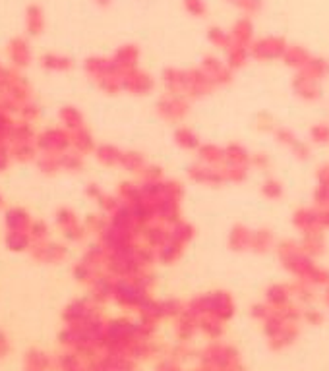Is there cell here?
Segmentation results:
<instances>
[{"instance_id": "7", "label": "cell", "mask_w": 329, "mask_h": 371, "mask_svg": "<svg viewBox=\"0 0 329 371\" xmlns=\"http://www.w3.org/2000/svg\"><path fill=\"white\" fill-rule=\"evenodd\" d=\"M200 68L207 73V78L217 86V88H225L229 83H233L234 72L229 68V64L215 54H205L202 59Z\"/></svg>"}, {"instance_id": "56", "label": "cell", "mask_w": 329, "mask_h": 371, "mask_svg": "<svg viewBox=\"0 0 329 371\" xmlns=\"http://www.w3.org/2000/svg\"><path fill=\"white\" fill-rule=\"evenodd\" d=\"M250 167L256 168V170H270L271 168L270 155L263 153V151H256V153H252V159H250Z\"/></svg>"}, {"instance_id": "36", "label": "cell", "mask_w": 329, "mask_h": 371, "mask_svg": "<svg viewBox=\"0 0 329 371\" xmlns=\"http://www.w3.org/2000/svg\"><path fill=\"white\" fill-rule=\"evenodd\" d=\"M207 41L215 47V49H221V51H227L231 43H233V37H231V31H227L221 25H212L207 30Z\"/></svg>"}, {"instance_id": "47", "label": "cell", "mask_w": 329, "mask_h": 371, "mask_svg": "<svg viewBox=\"0 0 329 371\" xmlns=\"http://www.w3.org/2000/svg\"><path fill=\"white\" fill-rule=\"evenodd\" d=\"M118 192H120V197H122V201H126V205L136 204V201H139V199L144 197L142 186L134 182H122L120 184V188H118Z\"/></svg>"}, {"instance_id": "30", "label": "cell", "mask_w": 329, "mask_h": 371, "mask_svg": "<svg viewBox=\"0 0 329 371\" xmlns=\"http://www.w3.org/2000/svg\"><path fill=\"white\" fill-rule=\"evenodd\" d=\"M248 60H250V49L248 47H244V45H238L233 41L231 47L225 51V62H227L229 68H231L233 72L244 68Z\"/></svg>"}, {"instance_id": "60", "label": "cell", "mask_w": 329, "mask_h": 371, "mask_svg": "<svg viewBox=\"0 0 329 371\" xmlns=\"http://www.w3.org/2000/svg\"><path fill=\"white\" fill-rule=\"evenodd\" d=\"M316 180H318V186H329V163L318 167V170H316Z\"/></svg>"}, {"instance_id": "50", "label": "cell", "mask_w": 329, "mask_h": 371, "mask_svg": "<svg viewBox=\"0 0 329 371\" xmlns=\"http://www.w3.org/2000/svg\"><path fill=\"white\" fill-rule=\"evenodd\" d=\"M273 138L277 139V143H281V146H287L289 149L299 141V138H296V134H294L289 126H277V130H275V134H273Z\"/></svg>"}, {"instance_id": "34", "label": "cell", "mask_w": 329, "mask_h": 371, "mask_svg": "<svg viewBox=\"0 0 329 371\" xmlns=\"http://www.w3.org/2000/svg\"><path fill=\"white\" fill-rule=\"evenodd\" d=\"M101 371H136V360L126 354H112L103 362Z\"/></svg>"}, {"instance_id": "11", "label": "cell", "mask_w": 329, "mask_h": 371, "mask_svg": "<svg viewBox=\"0 0 329 371\" xmlns=\"http://www.w3.org/2000/svg\"><path fill=\"white\" fill-rule=\"evenodd\" d=\"M217 89V86L213 83L207 73L197 66V68H188V99H204L207 95H212Z\"/></svg>"}, {"instance_id": "26", "label": "cell", "mask_w": 329, "mask_h": 371, "mask_svg": "<svg viewBox=\"0 0 329 371\" xmlns=\"http://www.w3.org/2000/svg\"><path fill=\"white\" fill-rule=\"evenodd\" d=\"M197 327H200V333L205 335L209 341H221L223 335H225V321L217 319L213 315H204V317H197Z\"/></svg>"}, {"instance_id": "14", "label": "cell", "mask_w": 329, "mask_h": 371, "mask_svg": "<svg viewBox=\"0 0 329 371\" xmlns=\"http://www.w3.org/2000/svg\"><path fill=\"white\" fill-rule=\"evenodd\" d=\"M293 226L299 230L302 236L310 232H323L320 226V218H318V207H299L293 213Z\"/></svg>"}, {"instance_id": "52", "label": "cell", "mask_w": 329, "mask_h": 371, "mask_svg": "<svg viewBox=\"0 0 329 371\" xmlns=\"http://www.w3.org/2000/svg\"><path fill=\"white\" fill-rule=\"evenodd\" d=\"M183 6L192 18H205V14H207L205 0H183Z\"/></svg>"}, {"instance_id": "22", "label": "cell", "mask_w": 329, "mask_h": 371, "mask_svg": "<svg viewBox=\"0 0 329 371\" xmlns=\"http://www.w3.org/2000/svg\"><path fill=\"white\" fill-rule=\"evenodd\" d=\"M197 153V163L207 167H223L225 165V146L217 143H202Z\"/></svg>"}, {"instance_id": "32", "label": "cell", "mask_w": 329, "mask_h": 371, "mask_svg": "<svg viewBox=\"0 0 329 371\" xmlns=\"http://www.w3.org/2000/svg\"><path fill=\"white\" fill-rule=\"evenodd\" d=\"M184 247L186 246H183L180 242L171 238V240L157 252V263H161V265H175V263H178L183 259Z\"/></svg>"}, {"instance_id": "59", "label": "cell", "mask_w": 329, "mask_h": 371, "mask_svg": "<svg viewBox=\"0 0 329 371\" xmlns=\"http://www.w3.org/2000/svg\"><path fill=\"white\" fill-rule=\"evenodd\" d=\"M101 157L110 165H120V160H122V153L118 149H115V147H103Z\"/></svg>"}, {"instance_id": "55", "label": "cell", "mask_w": 329, "mask_h": 371, "mask_svg": "<svg viewBox=\"0 0 329 371\" xmlns=\"http://www.w3.org/2000/svg\"><path fill=\"white\" fill-rule=\"evenodd\" d=\"M312 199H314V207L318 209H329V186H318Z\"/></svg>"}, {"instance_id": "19", "label": "cell", "mask_w": 329, "mask_h": 371, "mask_svg": "<svg viewBox=\"0 0 329 371\" xmlns=\"http://www.w3.org/2000/svg\"><path fill=\"white\" fill-rule=\"evenodd\" d=\"M200 333V327H197V317L192 315L188 310L176 319L175 325V335L178 344H190L194 341V336Z\"/></svg>"}, {"instance_id": "43", "label": "cell", "mask_w": 329, "mask_h": 371, "mask_svg": "<svg viewBox=\"0 0 329 371\" xmlns=\"http://www.w3.org/2000/svg\"><path fill=\"white\" fill-rule=\"evenodd\" d=\"M163 313H165V319H178L184 312H186V302L180 298H167L161 300Z\"/></svg>"}, {"instance_id": "15", "label": "cell", "mask_w": 329, "mask_h": 371, "mask_svg": "<svg viewBox=\"0 0 329 371\" xmlns=\"http://www.w3.org/2000/svg\"><path fill=\"white\" fill-rule=\"evenodd\" d=\"M165 346H163L161 342H157L155 338H136V341L132 342L130 346L126 348V356H130L132 360H149V358L155 356H163V352H165Z\"/></svg>"}, {"instance_id": "33", "label": "cell", "mask_w": 329, "mask_h": 371, "mask_svg": "<svg viewBox=\"0 0 329 371\" xmlns=\"http://www.w3.org/2000/svg\"><path fill=\"white\" fill-rule=\"evenodd\" d=\"M302 73H306L308 78H312L316 81L325 80L329 76V60L323 57H312L310 62L304 66V70H300Z\"/></svg>"}, {"instance_id": "29", "label": "cell", "mask_w": 329, "mask_h": 371, "mask_svg": "<svg viewBox=\"0 0 329 371\" xmlns=\"http://www.w3.org/2000/svg\"><path fill=\"white\" fill-rule=\"evenodd\" d=\"M173 139H175L176 146L184 151H197L202 146L197 134L192 130L190 126H176L175 131H173Z\"/></svg>"}, {"instance_id": "40", "label": "cell", "mask_w": 329, "mask_h": 371, "mask_svg": "<svg viewBox=\"0 0 329 371\" xmlns=\"http://www.w3.org/2000/svg\"><path fill=\"white\" fill-rule=\"evenodd\" d=\"M227 2L246 18H254L263 10V0H227Z\"/></svg>"}, {"instance_id": "53", "label": "cell", "mask_w": 329, "mask_h": 371, "mask_svg": "<svg viewBox=\"0 0 329 371\" xmlns=\"http://www.w3.org/2000/svg\"><path fill=\"white\" fill-rule=\"evenodd\" d=\"M142 182H157V180H165V172L159 165H146V168L139 172Z\"/></svg>"}, {"instance_id": "49", "label": "cell", "mask_w": 329, "mask_h": 371, "mask_svg": "<svg viewBox=\"0 0 329 371\" xmlns=\"http://www.w3.org/2000/svg\"><path fill=\"white\" fill-rule=\"evenodd\" d=\"M277 313L287 323H300L302 321V307H300L299 302H291L289 306L279 307Z\"/></svg>"}, {"instance_id": "4", "label": "cell", "mask_w": 329, "mask_h": 371, "mask_svg": "<svg viewBox=\"0 0 329 371\" xmlns=\"http://www.w3.org/2000/svg\"><path fill=\"white\" fill-rule=\"evenodd\" d=\"M155 112L171 124H183L190 114V99L183 95L163 93L155 102Z\"/></svg>"}, {"instance_id": "10", "label": "cell", "mask_w": 329, "mask_h": 371, "mask_svg": "<svg viewBox=\"0 0 329 371\" xmlns=\"http://www.w3.org/2000/svg\"><path fill=\"white\" fill-rule=\"evenodd\" d=\"M122 88L132 95H149L154 93L155 80L151 78V73L134 68L130 72L122 73Z\"/></svg>"}, {"instance_id": "20", "label": "cell", "mask_w": 329, "mask_h": 371, "mask_svg": "<svg viewBox=\"0 0 329 371\" xmlns=\"http://www.w3.org/2000/svg\"><path fill=\"white\" fill-rule=\"evenodd\" d=\"M231 37H233L234 43L244 45V47H252V43L256 41V37H254V22H252V18H246V16H242L238 20H234L233 25H231Z\"/></svg>"}, {"instance_id": "27", "label": "cell", "mask_w": 329, "mask_h": 371, "mask_svg": "<svg viewBox=\"0 0 329 371\" xmlns=\"http://www.w3.org/2000/svg\"><path fill=\"white\" fill-rule=\"evenodd\" d=\"M275 246H277V240H275V234L271 232L270 228H258V230H254L250 252H254L258 255H265L270 254Z\"/></svg>"}, {"instance_id": "13", "label": "cell", "mask_w": 329, "mask_h": 371, "mask_svg": "<svg viewBox=\"0 0 329 371\" xmlns=\"http://www.w3.org/2000/svg\"><path fill=\"white\" fill-rule=\"evenodd\" d=\"M155 204V220L157 223H163V225L173 226L178 225L183 218V207H180V201L176 199H159V201H154Z\"/></svg>"}, {"instance_id": "21", "label": "cell", "mask_w": 329, "mask_h": 371, "mask_svg": "<svg viewBox=\"0 0 329 371\" xmlns=\"http://www.w3.org/2000/svg\"><path fill=\"white\" fill-rule=\"evenodd\" d=\"M300 336V327L299 323H289L285 325V329L277 333V335L273 336L267 341V346H270L271 352H283V350L291 348L294 342L299 341Z\"/></svg>"}, {"instance_id": "58", "label": "cell", "mask_w": 329, "mask_h": 371, "mask_svg": "<svg viewBox=\"0 0 329 371\" xmlns=\"http://www.w3.org/2000/svg\"><path fill=\"white\" fill-rule=\"evenodd\" d=\"M291 151H293L294 159L299 160H306L308 157H310V146H308L306 141H302V139H299V141L291 147Z\"/></svg>"}, {"instance_id": "6", "label": "cell", "mask_w": 329, "mask_h": 371, "mask_svg": "<svg viewBox=\"0 0 329 371\" xmlns=\"http://www.w3.org/2000/svg\"><path fill=\"white\" fill-rule=\"evenodd\" d=\"M115 298L120 306L125 307H134V310H139L142 304L146 302L147 298H151V294L146 292L144 288H139L138 284L130 281V278H125V281H118L115 284Z\"/></svg>"}, {"instance_id": "35", "label": "cell", "mask_w": 329, "mask_h": 371, "mask_svg": "<svg viewBox=\"0 0 329 371\" xmlns=\"http://www.w3.org/2000/svg\"><path fill=\"white\" fill-rule=\"evenodd\" d=\"M291 290H293L294 302H299L302 306H310L316 300V290L312 284L302 283V281H293L291 283Z\"/></svg>"}, {"instance_id": "61", "label": "cell", "mask_w": 329, "mask_h": 371, "mask_svg": "<svg viewBox=\"0 0 329 371\" xmlns=\"http://www.w3.org/2000/svg\"><path fill=\"white\" fill-rule=\"evenodd\" d=\"M318 218H320V226L323 232L329 230V209H318Z\"/></svg>"}, {"instance_id": "45", "label": "cell", "mask_w": 329, "mask_h": 371, "mask_svg": "<svg viewBox=\"0 0 329 371\" xmlns=\"http://www.w3.org/2000/svg\"><path fill=\"white\" fill-rule=\"evenodd\" d=\"M279 124L275 122V118L271 117L270 112H258L256 117H254V128H256V131H260V134H275V130H277Z\"/></svg>"}, {"instance_id": "64", "label": "cell", "mask_w": 329, "mask_h": 371, "mask_svg": "<svg viewBox=\"0 0 329 371\" xmlns=\"http://www.w3.org/2000/svg\"><path fill=\"white\" fill-rule=\"evenodd\" d=\"M234 371H246V367H244V365H238V367H236V370H234Z\"/></svg>"}, {"instance_id": "46", "label": "cell", "mask_w": 329, "mask_h": 371, "mask_svg": "<svg viewBox=\"0 0 329 371\" xmlns=\"http://www.w3.org/2000/svg\"><path fill=\"white\" fill-rule=\"evenodd\" d=\"M221 170H223V176H225V182L227 184H244L248 180L250 168L227 167V165H223Z\"/></svg>"}, {"instance_id": "25", "label": "cell", "mask_w": 329, "mask_h": 371, "mask_svg": "<svg viewBox=\"0 0 329 371\" xmlns=\"http://www.w3.org/2000/svg\"><path fill=\"white\" fill-rule=\"evenodd\" d=\"M300 249L306 255H310L312 259L322 257L325 254V232H310L304 234L300 238Z\"/></svg>"}, {"instance_id": "44", "label": "cell", "mask_w": 329, "mask_h": 371, "mask_svg": "<svg viewBox=\"0 0 329 371\" xmlns=\"http://www.w3.org/2000/svg\"><path fill=\"white\" fill-rule=\"evenodd\" d=\"M130 281H134L139 288H144V290L149 292V294H151L155 286H157V275L154 273V269H142L139 273H136Z\"/></svg>"}, {"instance_id": "8", "label": "cell", "mask_w": 329, "mask_h": 371, "mask_svg": "<svg viewBox=\"0 0 329 371\" xmlns=\"http://www.w3.org/2000/svg\"><path fill=\"white\" fill-rule=\"evenodd\" d=\"M188 178L194 184L209 186V188H219V186L227 184L221 167H207V165H202V163H196V165L188 167Z\"/></svg>"}, {"instance_id": "18", "label": "cell", "mask_w": 329, "mask_h": 371, "mask_svg": "<svg viewBox=\"0 0 329 371\" xmlns=\"http://www.w3.org/2000/svg\"><path fill=\"white\" fill-rule=\"evenodd\" d=\"M252 234H254V230H252L250 226L236 223V225L231 226V230H229V247H231L233 252H236V254L250 252V247H252Z\"/></svg>"}, {"instance_id": "51", "label": "cell", "mask_w": 329, "mask_h": 371, "mask_svg": "<svg viewBox=\"0 0 329 371\" xmlns=\"http://www.w3.org/2000/svg\"><path fill=\"white\" fill-rule=\"evenodd\" d=\"M302 321L306 325H312V327H320V325H323V321H325V315H323L322 310L308 306L302 310Z\"/></svg>"}, {"instance_id": "3", "label": "cell", "mask_w": 329, "mask_h": 371, "mask_svg": "<svg viewBox=\"0 0 329 371\" xmlns=\"http://www.w3.org/2000/svg\"><path fill=\"white\" fill-rule=\"evenodd\" d=\"M197 358L202 367L213 371H234L241 365V352L223 341H212Z\"/></svg>"}, {"instance_id": "48", "label": "cell", "mask_w": 329, "mask_h": 371, "mask_svg": "<svg viewBox=\"0 0 329 371\" xmlns=\"http://www.w3.org/2000/svg\"><path fill=\"white\" fill-rule=\"evenodd\" d=\"M310 139L316 146H328L329 143V124L320 122L310 128Z\"/></svg>"}, {"instance_id": "62", "label": "cell", "mask_w": 329, "mask_h": 371, "mask_svg": "<svg viewBox=\"0 0 329 371\" xmlns=\"http://www.w3.org/2000/svg\"><path fill=\"white\" fill-rule=\"evenodd\" d=\"M323 304H325V306H328V310H329V286H325V288H323Z\"/></svg>"}, {"instance_id": "24", "label": "cell", "mask_w": 329, "mask_h": 371, "mask_svg": "<svg viewBox=\"0 0 329 371\" xmlns=\"http://www.w3.org/2000/svg\"><path fill=\"white\" fill-rule=\"evenodd\" d=\"M312 57H314V54L308 51L306 47H302V45H289L285 57H283V62H285V66H289V68H293V70L300 72V70H304V66L310 62Z\"/></svg>"}, {"instance_id": "57", "label": "cell", "mask_w": 329, "mask_h": 371, "mask_svg": "<svg viewBox=\"0 0 329 371\" xmlns=\"http://www.w3.org/2000/svg\"><path fill=\"white\" fill-rule=\"evenodd\" d=\"M155 371H183V367H180V362H176V360H173L171 356H167L161 358V360L155 364Z\"/></svg>"}, {"instance_id": "28", "label": "cell", "mask_w": 329, "mask_h": 371, "mask_svg": "<svg viewBox=\"0 0 329 371\" xmlns=\"http://www.w3.org/2000/svg\"><path fill=\"white\" fill-rule=\"evenodd\" d=\"M138 60H139V49L136 45H125L120 47L115 57V64L120 72H130L134 68H138Z\"/></svg>"}, {"instance_id": "12", "label": "cell", "mask_w": 329, "mask_h": 371, "mask_svg": "<svg viewBox=\"0 0 329 371\" xmlns=\"http://www.w3.org/2000/svg\"><path fill=\"white\" fill-rule=\"evenodd\" d=\"M161 81L167 93L183 95V97H186V93H188V70L186 68L167 66L161 72Z\"/></svg>"}, {"instance_id": "5", "label": "cell", "mask_w": 329, "mask_h": 371, "mask_svg": "<svg viewBox=\"0 0 329 371\" xmlns=\"http://www.w3.org/2000/svg\"><path fill=\"white\" fill-rule=\"evenodd\" d=\"M289 43L279 35H263L256 39L250 47V59L258 62H273V60H283Z\"/></svg>"}, {"instance_id": "39", "label": "cell", "mask_w": 329, "mask_h": 371, "mask_svg": "<svg viewBox=\"0 0 329 371\" xmlns=\"http://www.w3.org/2000/svg\"><path fill=\"white\" fill-rule=\"evenodd\" d=\"M285 325H289V323L279 315L277 310H273V313H271L270 317L262 323V333L265 335V338L270 341V338H273L277 333H281V331L285 329Z\"/></svg>"}, {"instance_id": "23", "label": "cell", "mask_w": 329, "mask_h": 371, "mask_svg": "<svg viewBox=\"0 0 329 371\" xmlns=\"http://www.w3.org/2000/svg\"><path fill=\"white\" fill-rule=\"evenodd\" d=\"M250 159H252V153L242 143L233 141V143L225 146V165L227 167L250 168Z\"/></svg>"}, {"instance_id": "42", "label": "cell", "mask_w": 329, "mask_h": 371, "mask_svg": "<svg viewBox=\"0 0 329 371\" xmlns=\"http://www.w3.org/2000/svg\"><path fill=\"white\" fill-rule=\"evenodd\" d=\"M122 168H126L128 172H142L146 168V157L138 151H128L122 153V160H120Z\"/></svg>"}, {"instance_id": "38", "label": "cell", "mask_w": 329, "mask_h": 371, "mask_svg": "<svg viewBox=\"0 0 329 371\" xmlns=\"http://www.w3.org/2000/svg\"><path fill=\"white\" fill-rule=\"evenodd\" d=\"M171 232H173V240L180 242L183 246H188L196 238V228L188 220H180L178 225L171 228Z\"/></svg>"}, {"instance_id": "63", "label": "cell", "mask_w": 329, "mask_h": 371, "mask_svg": "<svg viewBox=\"0 0 329 371\" xmlns=\"http://www.w3.org/2000/svg\"><path fill=\"white\" fill-rule=\"evenodd\" d=\"M192 371H213V370H207V367H202V365H200V367H196V370Z\"/></svg>"}, {"instance_id": "31", "label": "cell", "mask_w": 329, "mask_h": 371, "mask_svg": "<svg viewBox=\"0 0 329 371\" xmlns=\"http://www.w3.org/2000/svg\"><path fill=\"white\" fill-rule=\"evenodd\" d=\"M132 213H134V218L139 226H147L155 223V204L151 199H146L142 197L139 201L132 204Z\"/></svg>"}, {"instance_id": "17", "label": "cell", "mask_w": 329, "mask_h": 371, "mask_svg": "<svg viewBox=\"0 0 329 371\" xmlns=\"http://www.w3.org/2000/svg\"><path fill=\"white\" fill-rule=\"evenodd\" d=\"M142 238L146 242L147 246L154 247L155 252H159L165 244H167L171 238H173V232H171V226L163 225V223H151V225L144 226L142 230Z\"/></svg>"}, {"instance_id": "9", "label": "cell", "mask_w": 329, "mask_h": 371, "mask_svg": "<svg viewBox=\"0 0 329 371\" xmlns=\"http://www.w3.org/2000/svg\"><path fill=\"white\" fill-rule=\"evenodd\" d=\"M291 88H293V93L299 99H302V101L316 102L322 99V81L312 80V78H308L306 73H294L293 81H291Z\"/></svg>"}, {"instance_id": "1", "label": "cell", "mask_w": 329, "mask_h": 371, "mask_svg": "<svg viewBox=\"0 0 329 371\" xmlns=\"http://www.w3.org/2000/svg\"><path fill=\"white\" fill-rule=\"evenodd\" d=\"M277 257L283 269L294 278L302 283L312 284L314 288H325L329 286V271L322 265H318L316 259L306 255L300 249V244L294 240H283L275 246Z\"/></svg>"}, {"instance_id": "41", "label": "cell", "mask_w": 329, "mask_h": 371, "mask_svg": "<svg viewBox=\"0 0 329 371\" xmlns=\"http://www.w3.org/2000/svg\"><path fill=\"white\" fill-rule=\"evenodd\" d=\"M260 189H262V196L265 199H270V201H277V199L285 196V188H283V184L279 182L277 178H265Z\"/></svg>"}, {"instance_id": "2", "label": "cell", "mask_w": 329, "mask_h": 371, "mask_svg": "<svg viewBox=\"0 0 329 371\" xmlns=\"http://www.w3.org/2000/svg\"><path fill=\"white\" fill-rule=\"evenodd\" d=\"M186 310L196 315V317H204V315H213L221 321H231L236 313V302H234L233 294L227 290H212L205 294H197L194 298L186 302Z\"/></svg>"}, {"instance_id": "16", "label": "cell", "mask_w": 329, "mask_h": 371, "mask_svg": "<svg viewBox=\"0 0 329 371\" xmlns=\"http://www.w3.org/2000/svg\"><path fill=\"white\" fill-rule=\"evenodd\" d=\"M263 302L270 304L273 310H279V307L289 306L291 302H294L293 298V290H291V283H273L270 284L265 292H263Z\"/></svg>"}, {"instance_id": "37", "label": "cell", "mask_w": 329, "mask_h": 371, "mask_svg": "<svg viewBox=\"0 0 329 371\" xmlns=\"http://www.w3.org/2000/svg\"><path fill=\"white\" fill-rule=\"evenodd\" d=\"M139 317H144V319L155 321V323H161L165 319V313H163V306H161V300H155V298H147L142 307L138 310Z\"/></svg>"}, {"instance_id": "54", "label": "cell", "mask_w": 329, "mask_h": 371, "mask_svg": "<svg viewBox=\"0 0 329 371\" xmlns=\"http://www.w3.org/2000/svg\"><path fill=\"white\" fill-rule=\"evenodd\" d=\"M271 313H273V307L270 304H265V302H258L254 306L250 307V317L258 323H263V321L270 317Z\"/></svg>"}]
</instances>
